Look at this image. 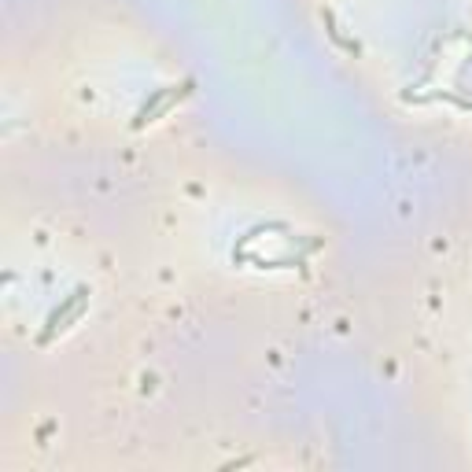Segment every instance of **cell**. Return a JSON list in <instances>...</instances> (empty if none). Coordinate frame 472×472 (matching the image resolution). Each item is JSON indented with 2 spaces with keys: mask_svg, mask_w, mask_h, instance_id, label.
<instances>
[{
  "mask_svg": "<svg viewBox=\"0 0 472 472\" xmlns=\"http://www.w3.org/2000/svg\"><path fill=\"white\" fill-rule=\"evenodd\" d=\"M189 85H192V82H185V85H166L163 93H155V100H152V103H144V108H140V115H137V126L152 122V118L159 115V111H166L174 100H181V96L189 93Z\"/></svg>",
  "mask_w": 472,
  "mask_h": 472,
  "instance_id": "obj_1",
  "label": "cell"
},
{
  "mask_svg": "<svg viewBox=\"0 0 472 472\" xmlns=\"http://www.w3.org/2000/svg\"><path fill=\"white\" fill-rule=\"evenodd\" d=\"M85 288H78V292L67 299V307H63V310H56V314H52V318H48V329H45V336L41 339H52V336H56V329H63V325L59 321H67L71 318V314H78V310H82V303H85Z\"/></svg>",
  "mask_w": 472,
  "mask_h": 472,
  "instance_id": "obj_2",
  "label": "cell"
}]
</instances>
